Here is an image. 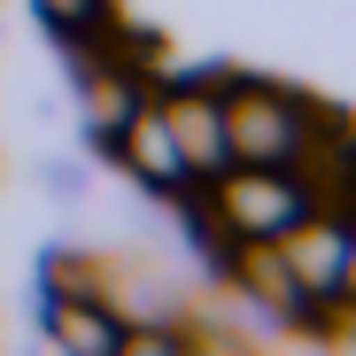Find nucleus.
Listing matches in <instances>:
<instances>
[{
    "mask_svg": "<svg viewBox=\"0 0 356 356\" xmlns=\"http://www.w3.org/2000/svg\"><path fill=\"white\" fill-rule=\"evenodd\" d=\"M202 194H209V209L232 232H248V241H279L294 217H310L302 186H294L286 170H271V163H225L217 178H202Z\"/></svg>",
    "mask_w": 356,
    "mask_h": 356,
    "instance_id": "1",
    "label": "nucleus"
},
{
    "mask_svg": "<svg viewBox=\"0 0 356 356\" xmlns=\"http://www.w3.org/2000/svg\"><path fill=\"white\" fill-rule=\"evenodd\" d=\"M47 286H54V294H108V271H101L93 256L63 248V256H47Z\"/></svg>",
    "mask_w": 356,
    "mask_h": 356,
    "instance_id": "7",
    "label": "nucleus"
},
{
    "mask_svg": "<svg viewBox=\"0 0 356 356\" xmlns=\"http://www.w3.org/2000/svg\"><path fill=\"white\" fill-rule=\"evenodd\" d=\"M47 333L63 348H116L124 341V310L108 294H47Z\"/></svg>",
    "mask_w": 356,
    "mask_h": 356,
    "instance_id": "4",
    "label": "nucleus"
},
{
    "mask_svg": "<svg viewBox=\"0 0 356 356\" xmlns=\"http://www.w3.org/2000/svg\"><path fill=\"white\" fill-rule=\"evenodd\" d=\"M341 294L356 302V241H348V264H341Z\"/></svg>",
    "mask_w": 356,
    "mask_h": 356,
    "instance_id": "8",
    "label": "nucleus"
},
{
    "mask_svg": "<svg viewBox=\"0 0 356 356\" xmlns=\"http://www.w3.org/2000/svg\"><path fill=\"white\" fill-rule=\"evenodd\" d=\"M155 108H163V124H170V140H178V155H186L194 178H217V170L232 163V147H225V116H217V93H209L202 78L163 86Z\"/></svg>",
    "mask_w": 356,
    "mask_h": 356,
    "instance_id": "2",
    "label": "nucleus"
},
{
    "mask_svg": "<svg viewBox=\"0 0 356 356\" xmlns=\"http://www.w3.org/2000/svg\"><path fill=\"white\" fill-rule=\"evenodd\" d=\"M140 101H155V93H147V86H132L124 70H108V63H93V70H86V124H93V140H101V147H116V132L132 124V108H140Z\"/></svg>",
    "mask_w": 356,
    "mask_h": 356,
    "instance_id": "5",
    "label": "nucleus"
},
{
    "mask_svg": "<svg viewBox=\"0 0 356 356\" xmlns=\"http://www.w3.org/2000/svg\"><path fill=\"white\" fill-rule=\"evenodd\" d=\"M31 8H39V24H47V31H63V47H70V39H86L93 24H108V16H116V0H31Z\"/></svg>",
    "mask_w": 356,
    "mask_h": 356,
    "instance_id": "6",
    "label": "nucleus"
},
{
    "mask_svg": "<svg viewBox=\"0 0 356 356\" xmlns=\"http://www.w3.org/2000/svg\"><path fill=\"white\" fill-rule=\"evenodd\" d=\"M116 155H124V170H132V178H147V186H163V194H178V186L194 178L155 101H140V108H132V124L116 132Z\"/></svg>",
    "mask_w": 356,
    "mask_h": 356,
    "instance_id": "3",
    "label": "nucleus"
}]
</instances>
